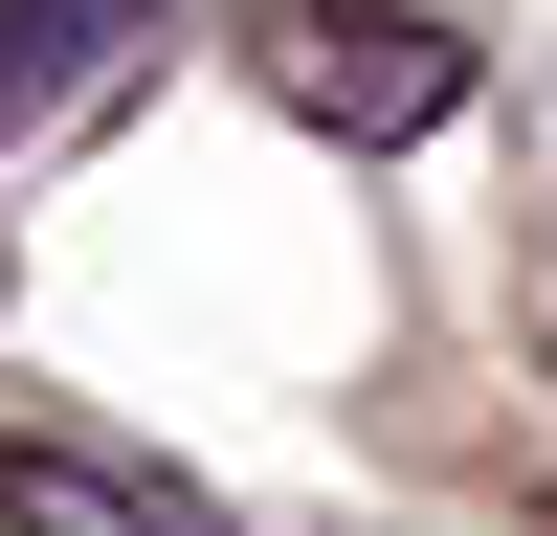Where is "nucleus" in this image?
I'll list each match as a JSON object with an SVG mask.
<instances>
[{"mask_svg": "<svg viewBox=\"0 0 557 536\" xmlns=\"http://www.w3.org/2000/svg\"><path fill=\"white\" fill-rule=\"evenodd\" d=\"M246 68L290 89L312 134H446L469 112V45H446L424 0H290V23H246Z\"/></svg>", "mask_w": 557, "mask_h": 536, "instance_id": "f257e3e1", "label": "nucleus"}, {"mask_svg": "<svg viewBox=\"0 0 557 536\" xmlns=\"http://www.w3.org/2000/svg\"><path fill=\"white\" fill-rule=\"evenodd\" d=\"M0 536H246V514L134 470V447H89V425H0Z\"/></svg>", "mask_w": 557, "mask_h": 536, "instance_id": "f03ea898", "label": "nucleus"}, {"mask_svg": "<svg viewBox=\"0 0 557 536\" xmlns=\"http://www.w3.org/2000/svg\"><path fill=\"white\" fill-rule=\"evenodd\" d=\"M157 23H178V0H0V157H23V134H67Z\"/></svg>", "mask_w": 557, "mask_h": 536, "instance_id": "7ed1b4c3", "label": "nucleus"}]
</instances>
